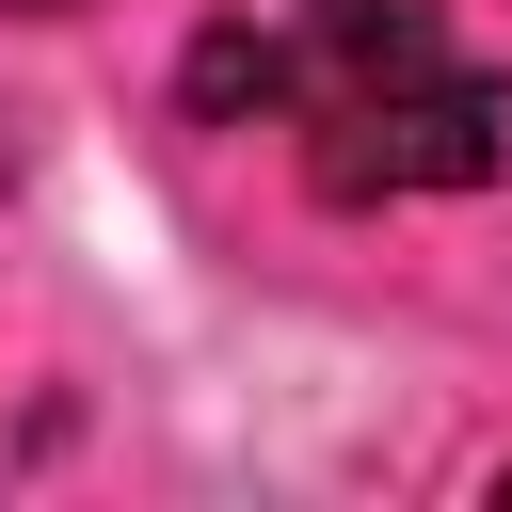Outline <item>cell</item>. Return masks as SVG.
I'll list each match as a JSON object with an SVG mask.
<instances>
[{
    "instance_id": "2",
    "label": "cell",
    "mask_w": 512,
    "mask_h": 512,
    "mask_svg": "<svg viewBox=\"0 0 512 512\" xmlns=\"http://www.w3.org/2000/svg\"><path fill=\"white\" fill-rule=\"evenodd\" d=\"M32 16H64V0H32Z\"/></svg>"
},
{
    "instance_id": "1",
    "label": "cell",
    "mask_w": 512,
    "mask_h": 512,
    "mask_svg": "<svg viewBox=\"0 0 512 512\" xmlns=\"http://www.w3.org/2000/svg\"><path fill=\"white\" fill-rule=\"evenodd\" d=\"M208 128H288L336 208L384 192H480L512 160V80L448 48L432 0H224L192 32Z\"/></svg>"
}]
</instances>
